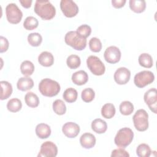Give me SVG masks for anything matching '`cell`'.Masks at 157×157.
Segmentation results:
<instances>
[{
    "label": "cell",
    "instance_id": "1",
    "mask_svg": "<svg viewBox=\"0 0 157 157\" xmlns=\"http://www.w3.org/2000/svg\"><path fill=\"white\" fill-rule=\"evenodd\" d=\"M34 10L38 16L45 20L52 19L56 14L55 7L50 1L47 0H37Z\"/></svg>",
    "mask_w": 157,
    "mask_h": 157
},
{
    "label": "cell",
    "instance_id": "2",
    "mask_svg": "<svg viewBox=\"0 0 157 157\" xmlns=\"http://www.w3.org/2000/svg\"><path fill=\"white\" fill-rule=\"evenodd\" d=\"M60 85L55 80L50 78H44L39 84L40 93L47 97H53L56 96L60 91Z\"/></svg>",
    "mask_w": 157,
    "mask_h": 157
},
{
    "label": "cell",
    "instance_id": "3",
    "mask_svg": "<svg viewBox=\"0 0 157 157\" xmlns=\"http://www.w3.org/2000/svg\"><path fill=\"white\" fill-rule=\"evenodd\" d=\"M64 41L67 45L78 51L83 50L86 46V39L75 31L67 32L65 35Z\"/></svg>",
    "mask_w": 157,
    "mask_h": 157
},
{
    "label": "cell",
    "instance_id": "4",
    "mask_svg": "<svg viewBox=\"0 0 157 157\" xmlns=\"http://www.w3.org/2000/svg\"><path fill=\"white\" fill-rule=\"evenodd\" d=\"M134 137V132L132 130L129 128H123L120 129L117 133L114 142L117 146L121 148H126L132 141Z\"/></svg>",
    "mask_w": 157,
    "mask_h": 157
},
{
    "label": "cell",
    "instance_id": "5",
    "mask_svg": "<svg viewBox=\"0 0 157 157\" xmlns=\"http://www.w3.org/2000/svg\"><path fill=\"white\" fill-rule=\"evenodd\" d=\"M135 128L139 131H145L148 128V115L144 109L137 110L132 117Z\"/></svg>",
    "mask_w": 157,
    "mask_h": 157
},
{
    "label": "cell",
    "instance_id": "6",
    "mask_svg": "<svg viewBox=\"0 0 157 157\" xmlns=\"http://www.w3.org/2000/svg\"><path fill=\"white\" fill-rule=\"evenodd\" d=\"M87 67L95 75H102L104 74L105 67L102 61L96 56L91 55L86 59Z\"/></svg>",
    "mask_w": 157,
    "mask_h": 157
},
{
    "label": "cell",
    "instance_id": "7",
    "mask_svg": "<svg viewBox=\"0 0 157 157\" xmlns=\"http://www.w3.org/2000/svg\"><path fill=\"white\" fill-rule=\"evenodd\" d=\"M7 21L12 24H17L21 20L23 13L15 3H10L6 7Z\"/></svg>",
    "mask_w": 157,
    "mask_h": 157
},
{
    "label": "cell",
    "instance_id": "8",
    "mask_svg": "<svg viewBox=\"0 0 157 157\" xmlns=\"http://www.w3.org/2000/svg\"><path fill=\"white\" fill-rule=\"evenodd\" d=\"M155 80L153 73L150 71H142L136 74L134 78V82L138 88H144L151 83Z\"/></svg>",
    "mask_w": 157,
    "mask_h": 157
},
{
    "label": "cell",
    "instance_id": "9",
    "mask_svg": "<svg viewBox=\"0 0 157 157\" xmlns=\"http://www.w3.org/2000/svg\"><path fill=\"white\" fill-rule=\"evenodd\" d=\"M60 8L64 15L68 18L75 17L78 12V7L71 0H61Z\"/></svg>",
    "mask_w": 157,
    "mask_h": 157
},
{
    "label": "cell",
    "instance_id": "10",
    "mask_svg": "<svg viewBox=\"0 0 157 157\" xmlns=\"http://www.w3.org/2000/svg\"><path fill=\"white\" fill-rule=\"evenodd\" d=\"M58 154L57 146L51 141L44 142L37 155L38 157H55Z\"/></svg>",
    "mask_w": 157,
    "mask_h": 157
},
{
    "label": "cell",
    "instance_id": "11",
    "mask_svg": "<svg viewBox=\"0 0 157 157\" xmlns=\"http://www.w3.org/2000/svg\"><path fill=\"white\" fill-rule=\"evenodd\" d=\"M121 52L116 46H110L107 47L104 53L105 60L110 64L118 63L121 58Z\"/></svg>",
    "mask_w": 157,
    "mask_h": 157
},
{
    "label": "cell",
    "instance_id": "12",
    "mask_svg": "<svg viewBox=\"0 0 157 157\" xmlns=\"http://www.w3.org/2000/svg\"><path fill=\"white\" fill-rule=\"evenodd\" d=\"M145 102L148 105L149 109L154 113H156V104H157V93L156 89L155 88H151L147 91L144 96Z\"/></svg>",
    "mask_w": 157,
    "mask_h": 157
},
{
    "label": "cell",
    "instance_id": "13",
    "mask_svg": "<svg viewBox=\"0 0 157 157\" xmlns=\"http://www.w3.org/2000/svg\"><path fill=\"white\" fill-rule=\"evenodd\" d=\"M131 72L124 67H119L114 73L113 78L115 82L118 85H125L130 80Z\"/></svg>",
    "mask_w": 157,
    "mask_h": 157
},
{
    "label": "cell",
    "instance_id": "14",
    "mask_svg": "<svg viewBox=\"0 0 157 157\" xmlns=\"http://www.w3.org/2000/svg\"><path fill=\"white\" fill-rule=\"evenodd\" d=\"M63 134L69 138H74L80 132V126L74 122H67L62 127Z\"/></svg>",
    "mask_w": 157,
    "mask_h": 157
},
{
    "label": "cell",
    "instance_id": "15",
    "mask_svg": "<svg viewBox=\"0 0 157 157\" xmlns=\"http://www.w3.org/2000/svg\"><path fill=\"white\" fill-rule=\"evenodd\" d=\"M95 136L89 132L83 134L80 138V143L82 147L86 149H90L93 148L96 144Z\"/></svg>",
    "mask_w": 157,
    "mask_h": 157
},
{
    "label": "cell",
    "instance_id": "16",
    "mask_svg": "<svg viewBox=\"0 0 157 157\" xmlns=\"http://www.w3.org/2000/svg\"><path fill=\"white\" fill-rule=\"evenodd\" d=\"M71 78L74 84L80 86L85 84L88 82V75L85 71L80 70L74 72L72 75Z\"/></svg>",
    "mask_w": 157,
    "mask_h": 157
},
{
    "label": "cell",
    "instance_id": "17",
    "mask_svg": "<svg viewBox=\"0 0 157 157\" xmlns=\"http://www.w3.org/2000/svg\"><path fill=\"white\" fill-rule=\"evenodd\" d=\"M38 61L42 66L50 67L53 64L54 57L50 52H42L38 56Z\"/></svg>",
    "mask_w": 157,
    "mask_h": 157
},
{
    "label": "cell",
    "instance_id": "18",
    "mask_svg": "<svg viewBox=\"0 0 157 157\" xmlns=\"http://www.w3.org/2000/svg\"><path fill=\"white\" fill-rule=\"evenodd\" d=\"M34 86L33 80L29 77H23L18 79L17 83V88L22 91L31 90Z\"/></svg>",
    "mask_w": 157,
    "mask_h": 157
},
{
    "label": "cell",
    "instance_id": "19",
    "mask_svg": "<svg viewBox=\"0 0 157 157\" xmlns=\"http://www.w3.org/2000/svg\"><path fill=\"white\" fill-rule=\"evenodd\" d=\"M36 134L38 137L44 139L48 138L51 134L50 127L45 123H39L36 127Z\"/></svg>",
    "mask_w": 157,
    "mask_h": 157
},
{
    "label": "cell",
    "instance_id": "20",
    "mask_svg": "<svg viewBox=\"0 0 157 157\" xmlns=\"http://www.w3.org/2000/svg\"><path fill=\"white\" fill-rule=\"evenodd\" d=\"M91 129L96 133L102 134L107 131V124L104 120L101 118H96L91 123Z\"/></svg>",
    "mask_w": 157,
    "mask_h": 157
},
{
    "label": "cell",
    "instance_id": "21",
    "mask_svg": "<svg viewBox=\"0 0 157 157\" xmlns=\"http://www.w3.org/2000/svg\"><path fill=\"white\" fill-rule=\"evenodd\" d=\"M0 85H1V88L0 99L1 100L7 99L11 96L12 93V91H13L12 86L9 82L4 80L1 81Z\"/></svg>",
    "mask_w": 157,
    "mask_h": 157
},
{
    "label": "cell",
    "instance_id": "22",
    "mask_svg": "<svg viewBox=\"0 0 157 157\" xmlns=\"http://www.w3.org/2000/svg\"><path fill=\"white\" fill-rule=\"evenodd\" d=\"M129 7L136 13H142L146 8V2L144 0H130Z\"/></svg>",
    "mask_w": 157,
    "mask_h": 157
},
{
    "label": "cell",
    "instance_id": "23",
    "mask_svg": "<svg viewBox=\"0 0 157 157\" xmlns=\"http://www.w3.org/2000/svg\"><path fill=\"white\" fill-rule=\"evenodd\" d=\"M115 105L112 103L105 104L101 109L102 116L107 119H110L113 118L115 114Z\"/></svg>",
    "mask_w": 157,
    "mask_h": 157
},
{
    "label": "cell",
    "instance_id": "24",
    "mask_svg": "<svg viewBox=\"0 0 157 157\" xmlns=\"http://www.w3.org/2000/svg\"><path fill=\"white\" fill-rule=\"evenodd\" d=\"M25 101L26 105L29 107L35 108L39 104V99L33 92H28L25 96Z\"/></svg>",
    "mask_w": 157,
    "mask_h": 157
},
{
    "label": "cell",
    "instance_id": "25",
    "mask_svg": "<svg viewBox=\"0 0 157 157\" xmlns=\"http://www.w3.org/2000/svg\"><path fill=\"white\" fill-rule=\"evenodd\" d=\"M20 71L21 74L25 77L30 76L34 71V66L31 61L25 60L20 65Z\"/></svg>",
    "mask_w": 157,
    "mask_h": 157
},
{
    "label": "cell",
    "instance_id": "26",
    "mask_svg": "<svg viewBox=\"0 0 157 157\" xmlns=\"http://www.w3.org/2000/svg\"><path fill=\"white\" fill-rule=\"evenodd\" d=\"M139 64L145 68H150L153 66V59L148 53H144L139 55L138 58Z\"/></svg>",
    "mask_w": 157,
    "mask_h": 157
},
{
    "label": "cell",
    "instance_id": "27",
    "mask_svg": "<svg viewBox=\"0 0 157 157\" xmlns=\"http://www.w3.org/2000/svg\"><path fill=\"white\" fill-rule=\"evenodd\" d=\"M78 93L77 90L73 88H67L63 94L64 99L69 103H72L75 102L77 99Z\"/></svg>",
    "mask_w": 157,
    "mask_h": 157
},
{
    "label": "cell",
    "instance_id": "28",
    "mask_svg": "<svg viewBox=\"0 0 157 157\" xmlns=\"http://www.w3.org/2000/svg\"><path fill=\"white\" fill-rule=\"evenodd\" d=\"M22 107L21 101L18 98H12L10 99L7 104V110L11 112H17Z\"/></svg>",
    "mask_w": 157,
    "mask_h": 157
},
{
    "label": "cell",
    "instance_id": "29",
    "mask_svg": "<svg viewBox=\"0 0 157 157\" xmlns=\"http://www.w3.org/2000/svg\"><path fill=\"white\" fill-rule=\"evenodd\" d=\"M53 110L56 114L63 115L66 112V106L61 99H56L53 103Z\"/></svg>",
    "mask_w": 157,
    "mask_h": 157
},
{
    "label": "cell",
    "instance_id": "30",
    "mask_svg": "<svg viewBox=\"0 0 157 157\" xmlns=\"http://www.w3.org/2000/svg\"><path fill=\"white\" fill-rule=\"evenodd\" d=\"M66 64L70 69H75L80 66V58L78 55H71L67 58Z\"/></svg>",
    "mask_w": 157,
    "mask_h": 157
},
{
    "label": "cell",
    "instance_id": "31",
    "mask_svg": "<svg viewBox=\"0 0 157 157\" xmlns=\"http://www.w3.org/2000/svg\"><path fill=\"white\" fill-rule=\"evenodd\" d=\"M134 111L132 103L128 101H123L120 105V112L123 115H129Z\"/></svg>",
    "mask_w": 157,
    "mask_h": 157
},
{
    "label": "cell",
    "instance_id": "32",
    "mask_svg": "<svg viewBox=\"0 0 157 157\" xmlns=\"http://www.w3.org/2000/svg\"><path fill=\"white\" fill-rule=\"evenodd\" d=\"M151 153L150 147L146 144H141L136 148V154L139 157H149Z\"/></svg>",
    "mask_w": 157,
    "mask_h": 157
},
{
    "label": "cell",
    "instance_id": "33",
    "mask_svg": "<svg viewBox=\"0 0 157 157\" xmlns=\"http://www.w3.org/2000/svg\"><path fill=\"white\" fill-rule=\"evenodd\" d=\"M42 41V36L38 33H32L28 36V42L33 47H38Z\"/></svg>",
    "mask_w": 157,
    "mask_h": 157
},
{
    "label": "cell",
    "instance_id": "34",
    "mask_svg": "<svg viewBox=\"0 0 157 157\" xmlns=\"http://www.w3.org/2000/svg\"><path fill=\"white\" fill-rule=\"evenodd\" d=\"M38 20L33 16L26 17L23 22V26L26 30H33L38 26Z\"/></svg>",
    "mask_w": 157,
    "mask_h": 157
},
{
    "label": "cell",
    "instance_id": "35",
    "mask_svg": "<svg viewBox=\"0 0 157 157\" xmlns=\"http://www.w3.org/2000/svg\"><path fill=\"white\" fill-rule=\"evenodd\" d=\"M95 96V93L94 90L91 88H85L81 93V98L82 100L85 102H91Z\"/></svg>",
    "mask_w": 157,
    "mask_h": 157
},
{
    "label": "cell",
    "instance_id": "36",
    "mask_svg": "<svg viewBox=\"0 0 157 157\" xmlns=\"http://www.w3.org/2000/svg\"><path fill=\"white\" fill-rule=\"evenodd\" d=\"M89 47L93 52H99L102 49V43L97 37H92L89 41Z\"/></svg>",
    "mask_w": 157,
    "mask_h": 157
},
{
    "label": "cell",
    "instance_id": "37",
    "mask_svg": "<svg viewBox=\"0 0 157 157\" xmlns=\"http://www.w3.org/2000/svg\"><path fill=\"white\" fill-rule=\"evenodd\" d=\"M76 31L80 36H82V37L86 39V37L90 36V35L91 34V28L89 25L84 24V25H82L80 26H78L77 28Z\"/></svg>",
    "mask_w": 157,
    "mask_h": 157
},
{
    "label": "cell",
    "instance_id": "38",
    "mask_svg": "<svg viewBox=\"0 0 157 157\" xmlns=\"http://www.w3.org/2000/svg\"><path fill=\"white\" fill-rule=\"evenodd\" d=\"M129 157V154L123 148H118L117 149H115L112 151L111 157Z\"/></svg>",
    "mask_w": 157,
    "mask_h": 157
},
{
    "label": "cell",
    "instance_id": "39",
    "mask_svg": "<svg viewBox=\"0 0 157 157\" xmlns=\"http://www.w3.org/2000/svg\"><path fill=\"white\" fill-rule=\"evenodd\" d=\"M0 42H1V48H0V52L1 53H3L6 52L8 50L9 48V41L8 40L3 37V36H1L0 37Z\"/></svg>",
    "mask_w": 157,
    "mask_h": 157
},
{
    "label": "cell",
    "instance_id": "40",
    "mask_svg": "<svg viewBox=\"0 0 157 157\" xmlns=\"http://www.w3.org/2000/svg\"><path fill=\"white\" fill-rule=\"evenodd\" d=\"M126 2V0H112V4L115 8L120 9L124 6Z\"/></svg>",
    "mask_w": 157,
    "mask_h": 157
},
{
    "label": "cell",
    "instance_id": "41",
    "mask_svg": "<svg viewBox=\"0 0 157 157\" xmlns=\"http://www.w3.org/2000/svg\"><path fill=\"white\" fill-rule=\"evenodd\" d=\"M19 2L23 7L28 9L31 7L33 1L31 0H20Z\"/></svg>",
    "mask_w": 157,
    "mask_h": 157
}]
</instances>
